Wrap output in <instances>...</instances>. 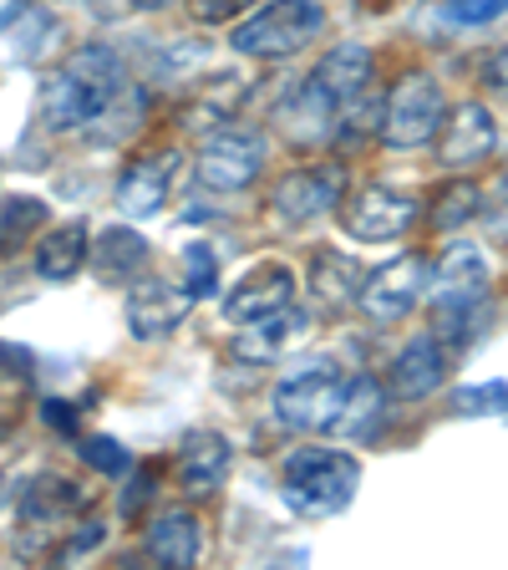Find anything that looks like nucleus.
<instances>
[{"label": "nucleus", "instance_id": "f257e3e1", "mask_svg": "<svg viewBox=\"0 0 508 570\" xmlns=\"http://www.w3.org/2000/svg\"><path fill=\"white\" fill-rule=\"evenodd\" d=\"M122 87H128V71H122L118 51L102 47V41L77 47L47 82H41V118L57 132L92 128L107 107H112V97H122Z\"/></svg>", "mask_w": 508, "mask_h": 570}, {"label": "nucleus", "instance_id": "f03ea898", "mask_svg": "<svg viewBox=\"0 0 508 570\" xmlns=\"http://www.w3.org/2000/svg\"><path fill=\"white\" fill-rule=\"evenodd\" d=\"M361 463L346 449H296L280 463V499L306 520H331L356 499Z\"/></svg>", "mask_w": 508, "mask_h": 570}, {"label": "nucleus", "instance_id": "7ed1b4c3", "mask_svg": "<svg viewBox=\"0 0 508 570\" xmlns=\"http://www.w3.org/2000/svg\"><path fill=\"white\" fill-rule=\"evenodd\" d=\"M326 31V6L320 0H270L265 11H255L249 21L235 26V51L255 61H285L306 51L316 36Z\"/></svg>", "mask_w": 508, "mask_h": 570}, {"label": "nucleus", "instance_id": "20e7f679", "mask_svg": "<svg viewBox=\"0 0 508 570\" xmlns=\"http://www.w3.org/2000/svg\"><path fill=\"white\" fill-rule=\"evenodd\" d=\"M270 164V138L255 122H225L199 148V184L213 194H239Z\"/></svg>", "mask_w": 508, "mask_h": 570}, {"label": "nucleus", "instance_id": "39448f33", "mask_svg": "<svg viewBox=\"0 0 508 570\" xmlns=\"http://www.w3.org/2000/svg\"><path fill=\"white\" fill-rule=\"evenodd\" d=\"M442 112H448V97H442L438 77L412 71V77H402V82L387 92V102H381L377 138L387 142V148H422V142H432Z\"/></svg>", "mask_w": 508, "mask_h": 570}, {"label": "nucleus", "instance_id": "423d86ee", "mask_svg": "<svg viewBox=\"0 0 508 570\" xmlns=\"http://www.w3.org/2000/svg\"><path fill=\"white\" fill-rule=\"evenodd\" d=\"M346 372L336 362H320V367H306L296 377H285L275 387V417L285 428H300V433H316V428H331L336 407L346 397Z\"/></svg>", "mask_w": 508, "mask_h": 570}, {"label": "nucleus", "instance_id": "0eeeda50", "mask_svg": "<svg viewBox=\"0 0 508 570\" xmlns=\"http://www.w3.org/2000/svg\"><path fill=\"white\" fill-rule=\"evenodd\" d=\"M417 219V199L397 184H367V189L346 199L341 225L351 239H367V245H387V239H402L407 225Z\"/></svg>", "mask_w": 508, "mask_h": 570}, {"label": "nucleus", "instance_id": "6e6552de", "mask_svg": "<svg viewBox=\"0 0 508 570\" xmlns=\"http://www.w3.org/2000/svg\"><path fill=\"white\" fill-rule=\"evenodd\" d=\"M438 164L442 168H478L498 154V118L484 102H458L438 122Z\"/></svg>", "mask_w": 508, "mask_h": 570}, {"label": "nucleus", "instance_id": "1a4fd4ad", "mask_svg": "<svg viewBox=\"0 0 508 570\" xmlns=\"http://www.w3.org/2000/svg\"><path fill=\"white\" fill-rule=\"evenodd\" d=\"M346 199V168L341 164H316V168H300V174L280 178L270 209L280 225H310L320 214H331L336 204Z\"/></svg>", "mask_w": 508, "mask_h": 570}, {"label": "nucleus", "instance_id": "9d476101", "mask_svg": "<svg viewBox=\"0 0 508 570\" xmlns=\"http://www.w3.org/2000/svg\"><path fill=\"white\" fill-rule=\"evenodd\" d=\"M427 275L432 271H427L422 255H397V261H387L381 271H371L367 281H361L356 306L367 311V316H377V321H397V316H407V311L422 301Z\"/></svg>", "mask_w": 508, "mask_h": 570}, {"label": "nucleus", "instance_id": "9b49d317", "mask_svg": "<svg viewBox=\"0 0 508 570\" xmlns=\"http://www.w3.org/2000/svg\"><path fill=\"white\" fill-rule=\"evenodd\" d=\"M193 296L183 285L163 281V275H142V281L128 285V332L138 342H158L178 326V321L189 316Z\"/></svg>", "mask_w": 508, "mask_h": 570}, {"label": "nucleus", "instance_id": "f8f14e48", "mask_svg": "<svg viewBox=\"0 0 508 570\" xmlns=\"http://www.w3.org/2000/svg\"><path fill=\"white\" fill-rule=\"evenodd\" d=\"M178 178V154L173 148H153V154H138L118 178V209L128 219H148V214L163 209L168 189Z\"/></svg>", "mask_w": 508, "mask_h": 570}, {"label": "nucleus", "instance_id": "ddd939ff", "mask_svg": "<svg viewBox=\"0 0 508 570\" xmlns=\"http://www.w3.org/2000/svg\"><path fill=\"white\" fill-rule=\"evenodd\" d=\"M290 301H296V271L280 261H265L225 296V321L229 326H245V321H260L270 311L290 306Z\"/></svg>", "mask_w": 508, "mask_h": 570}, {"label": "nucleus", "instance_id": "4468645a", "mask_svg": "<svg viewBox=\"0 0 508 570\" xmlns=\"http://www.w3.org/2000/svg\"><path fill=\"white\" fill-rule=\"evenodd\" d=\"M87 504H92V489L71 484V479H61V474H41V479H31L21 494V530L26 534L61 530V524H71Z\"/></svg>", "mask_w": 508, "mask_h": 570}, {"label": "nucleus", "instance_id": "2eb2a0df", "mask_svg": "<svg viewBox=\"0 0 508 570\" xmlns=\"http://www.w3.org/2000/svg\"><path fill=\"white\" fill-rule=\"evenodd\" d=\"M448 356L452 352L432 332L412 336V342L397 352V362H391V397H397V403H422V397H432L452 367Z\"/></svg>", "mask_w": 508, "mask_h": 570}, {"label": "nucleus", "instance_id": "dca6fc26", "mask_svg": "<svg viewBox=\"0 0 508 570\" xmlns=\"http://www.w3.org/2000/svg\"><path fill=\"white\" fill-rule=\"evenodd\" d=\"M229 463H235V453H229L225 433L199 428V433H189L183 449H178V489L189 499H209L213 489L229 479Z\"/></svg>", "mask_w": 508, "mask_h": 570}, {"label": "nucleus", "instance_id": "f3484780", "mask_svg": "<svg viewBox=\"0 0 508 570\" xmlns=\"http://www.w3.org/2000/svg\"><path fill=\"white\" fill-rule=\"evenodd\" d=\"M235 356H245V362H275V356H285L296 342H306L310 332V316L290 301V306L270 311V316L260 321H245V326H235Z\"/></svg>", "mask_w": 508, "mask_h": 570}, {"label": "nucleus", "instance_id": "a211bd4d", "mask_svg": "<svg viewBox=\"0 0 508 570\" xmlns=\"http://www.w3.org/2000/svg\"><path fill=\"white\" fill-rule=\"evenodd\" d=\"M199 550H203V530L189 510H168L148 524L142 534V556L153 566H168V570H189L199 566Z\"/></svg>", "mask_w": 508, "mask_h": 570}, {"label": "nucleus", "instance_id": "6ab92c4d", "mask_svg": "<svg viewBox=\"0 0 508 570\" xmlns=\"http://www.w3.org/2000/svg\"><path fill=\"white\" fill-rule=\"evenodd\" d=\"M336 112H341V102L306 77L296 87V97L280 107V128L296 142H326V138H336Z\"/></svg>", "mask_w": 508, "mask_h": 570}, {"label": "nucleus", "instance_id": "aec40b11", "mask_svg": "<svg viewBox=\"0 0 508 570\" xmlns=\"http://www.w3.org/2000/svg\"><path fill=\"white\" fill-rule=\"evenodd\" d=\"M361 281H367L361 261H351V255H341V249H316V261H310V296H316L326 311L356 306Z\"/></svg>", "mask_w": 508, "mask_h": 570}, {"label": "nucleus", "instance_id": "412c9836", "mask_svg": "<svg viewBox=\"0 0 508 570\" xmlns=\"http://www.w3.org/2000/svg\"><path fill=\"white\" fill-rule=\"evenodd\" d=\"M371 67H377V61H371V51L361 47V41H341V47H331L316 61L310 82L326 87L336 102H346V97H356V92H367L371 87Z\"/></svg>", "mask_w": 508, "mask_h": 570}, {"label": "nucleus", "instance_id": "4be33fe9", "mask_svg": "<svg viewBox=\"0 0 508 570\" xmlns=\"http://www.w3.org/2000/svg\"><path fill=\"white\" fill-rule=\"evenodd\" d=\"M87 225H57V229H47V235L36 239V275L41 281H51V285H67L71 275L82 271V261H87Z\"/></svg>", "mask_w": 508, "mask_h": 570}, {"label": "nucleus", "instance_id": "5701e85b", "mask_svg": "<svg viewBox=\"0 0 508 570\" xmlns=\"http://www.w3.org/2000/svg\"><path fill=\"white\" fill-rule=\"evenodd\" d=\"M438 301H478L488 296V261L478 245H448L438 261Z\"/></svg>", "mask_w": 508, "mask_h": 570}, {"label": "nucleus", "instance_id": "b1692460", "mask_svg": "<svg viewBox=\"0 0 508 570\" xmlns=\"http://www.w3.org/2000/svg\"><path fill=\"white\" fill-rule=\"evenodd\" d=\"M87 255H92L97 275H102L107 285H122L132 271H142V261H148V239L128 225H112V229L97 235V245H87Z\"/></svg>", "mask_w": 508, "mask_h": 570}, {"label": "nucleus", "instance_id": "393cba45", "mask_svg": "<svg viewBox=\"0 0 508 570\" xmlns=\"http://www.w3.org/2000/svg\"><path fill=\"white\" fill-rule=\"evenodd\" d=\"M381 413H387V397H381V382L377 377H351L346 382V397L336 407L331 428L341 439H371L381 428Z\"/></svg>", "mask_w": 508, "mask_h": 570}, {"label": "nucleus", "instance_id": "a878e982", "mask_svg": "<svg viewBox=\"0 0 508 570\" xmlns=\"http://www.w3.org/2000/svg\"><path fill=\"white\" fill-rule=\"evenodd\" d=\"M478 214H484V189H478L474 178H452V184H442L432 194V229L438 235H452V229H462Z\"/></svg>", "mask_w": 508, "mask_h": 570}, {"label": "nucleus", "instance_id": "bb28decb", "mask_svg": "<svg viewBox=\"0 0 508 570\" xmlns=\"http://www.w3.org/2000/svg\"><path fill=\"white\" fill-rule=\"evenodd\" d=\"M41 225H47V199H31V194L0 199V255H11V249L21 245V239H31Z\"/></svg>", "mask_w": 508, "mask_h": 570}, {"label": "nucleus", "instance_id": "cd10ccee", "mask_svg": "<svg viewBox=\"0 0 508 570\" xmlns=\"http://www.w3.org/2000/svg\"><path fill=\"white\" fill-rule=\"evenodd\" d=\"M183 291H189L193 301H203V296L219 291V261H213V249L203 245V239L183 245Z\"/></svg>", "mask_w": 508, "mask_h": 570}, {"label": "nucleus", "instance_id": "c85d7f7f", "mask_svg": "<svg viewBox=\"0 0 508 570\" xmlns=\"http://www.w3.org/2000/svg\"><path fill=\"white\" fill-rule=\"evenodd\" d=\"M77 453H82V463L87 469H97V474H107V479H122L132 469V459H128V449H122L118 439H77Z\"/></svg>", "mask_w": 508, "mask_h": 570}, {"label": "nucleus", "instance_id": "c756f323", "mask_svg": "<svg viewBox=\"0 0 508 570\" xmlns=\"http://www.w3.org/2000/svg\"><path fill=\"white\" fill-rule=\"evenodd\" d=\"M452 413L462 417H484V413H504V382H488V387H462L452 392Z\"/></svg>", "mask_w": 508, "mask_h": 570}, {"label": "nucleus", "instance_id": "7c9ffc66", "mask_svg": "<svg viewBox=\"0 0 508 570\" xmlns=\"http://www.w3.org/2000/svg\"><path fill=\"white\" fill-rule=\"evenodd\" d=\"M158 474H163L158 463H138V469H132V484H128V494H122V520H138V514L148 510V499L158 494Z\"/></svg>", "mask_w": 508, "mask_h": 570}, {"label": "nucleus", "instance_id": "2f4dec72", "mask_svg": "<svg viewBox=\"0 0 508 570\" xmlns=\"http://www.w3.org/2000/svg\"><path fill=\"white\" fill-rule=\"evenodd\" d=\"M102 540H107V524H102V520H87L82 530H71L67 540H61V546L51 550V560H57V566H71L77 556H92V550L102 546Z\"/></svg>", "mask_w": 508, "mask_h": 570}, {"label": "nucleus", "instance_id": "473e14b6", "mask_svg": "<svg viewBox=\"0 0 508 570\" xmlns=\"http://www.w3.org/2000/svg\"><path fill=\"white\" fill-rule=\"evenodd\" d=\"M508 0H448V21L458 26H488L504 16Z\"/></svg>", "mask_w": 508, "mask_h": 570}, {"label": "nucleus", "instance_id": "72a5a7b5", "mask_svg": "<svg viewBox=\"0 0 508 570\" xmlns=\"http://www.w3.org/2000/svg\"><path fill=\"white\" fill-rule=\"evenodd\" d=\"M249 0H193V21L213 26V21H235Z\"/></svg>", "mask_w": 508, "mask_h": 570}, {"label": "nucleus", "instance_id": "f704fd0d", "mask_svg": "<svg viewBox=\"0 0 508 570\" xmlns=\"http://www.w3.org/2000/svg\"><path fill=\"white\" fill-rule=\"evenodd\" d=\"M0 377H6V382H21V377H31V352H26V346L0 342Z\"/></svg>", "mask_w": 508, "mask_h": 570}, {"label": "nucleus", "instance_id": "c9c22d12", "mask_svg": "<svg viewBox=\"0 0 508 570\" xmlns=\"http://www.w3.org/2000/svg\"><path fill=\"white\" fill-rule=\"evenodd\" d=\"M41 417H47L51 428H61V433H77V417H71V407L57 403V397H47V403H41Z\"/></svg>", "mask_w": 508, "mask_h": 570}, {"label": "nucleus", "instance_id": "e433bc0d", "mask_svg": "<svg viewBox=\"0 0 508 570\" xmlns=\"http://www.w3.org/2000/svg\"><path fill=\"white\" fill-rule=\"evenodd\" d=\"M138 11H163V6H173V0H132Z\"/></svg>", "mask_w": 508, "mask_h": 570}, {"label": "nucleus", "instance_id": "4c0bfd02", "mask_svg": "<svg viewBox=\"0 0 508 570\" xmlns=\"http://www.w3.org/2000/svg\"><path fill=\"white\" fill-rule=\"evenodd\" d=\"M11 428H16V413H0V439H6Z\"/></svg>", "mask_w": 508, "mask_h": 570}]
</instances>
